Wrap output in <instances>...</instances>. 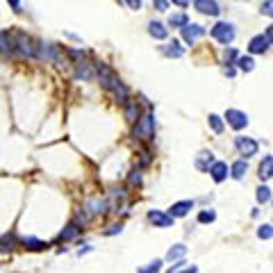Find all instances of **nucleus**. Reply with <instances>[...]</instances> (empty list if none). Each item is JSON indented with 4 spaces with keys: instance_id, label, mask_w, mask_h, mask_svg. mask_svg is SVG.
<instances>
[{
    "instance_id": "nucleus-1",
    "label": "nucleus",
    "mask_w": 273,
    "mask_h": 273,
    "mask_svg": "<svg viewBox=\"0 0 273 273\" xmlns=\"http://www.w3.org/2000/svg\"><path fill=\"white\" fill-rule=\"evenodd\" d=\"M94 73H96V78L100 80V87L114 96L116 103H121V105L128 103V100H130L128 87L123 85V80H121L119 75L114 73V71L109 69L107 64H103V62H96V64H94Z\"/></svg>"
},
{
    "instance_id": "nucleus-2",
    "label": "nucleus",
    "mask_w": 273,
    "mask_h": 273,
    "mask_svg": "<svg viewBox=\"0 0 273 273\" xmlns=\"http://www.w3.org/2000/svg\"><path fill=\"white\" fill-rule=\"evenodd\" d=\"M132 137L137 141H153L155 139V116L150 112L141 114L134 123V130H132Z\"/></svg>"
},
{
    "instance_id": "nucleus-3",
    "label": "nucleus",
    "mask_w": 273,
    "mask_h": 273,
    "mask_svg": "<svg viewBox=\"0 0 273 273\" xmlns=\"http://www.w3.org/2000/svg\"><path fill=\"white\" fill-rule=\"evenodd\" d=\"M14 44H16V53H19L23 60H32V57H37L35 39L28 37L25 32H16V35H14Z\"/></svg>"
},
{
    "instance_id": "nucleus-4",
    "label": "nucleus",
    "mask_w": 273,
    "mask_h": 273,
    "mask_svg": "<svg viewBox=\"0 0 273 273\" xmlns=\"http://www.w3.org/2000/svg\"><path fill=\"white\" fill-rule=\"evenodd\" d=\"M212 37L218 41V44L230 46L234 41V25L225 23V21H218V23L212 28Z\"/></svg>"
},
{
    "instance_id": "nucleus-5",
    "label": "nucleus",
    "mask_w": 273,
    "mask_h": 273,
    "mask_svg": "<svg viewBox=\"0 0 273 273\" xmlns=\"http://www.w3.org/2000/svg\"><path fill=\"white\" fill-rule=\"evenodd\" d=\"M234 148L239 150V155H243V157L248 159V157H253V155H257L259 146H257V141L250 139V137H237V139H234Z\"/></svg>"
},
{
    "instance_id": "nucleus-6",
    "label": "nucleus",
    "mask_w": 273,
    "mask_h": 273,
    "mask_svg": "<svg viewBox=\"0 0 273 273\" xmlns=\"http://www.w3.org/2000/svg\"><path fill=\"white\" fill-rule=\"evenodd\" d=\"M225 123L232 130H243L248 125V116L243 114L241 109H228V112H225Z\"/></svg>"
},
{
    "instance_id": "nucleus-7",
    "label": "nucleus",
    "mask_w": 273,
    "mask_h": 273,
    "mask_svg": "<svg viewBox=\"0 0 273 273\" xmlns=\"http://www.w3.org/2000/svg\"><path fill=\"white\" fill-rule=\"evenodd\" d=\"M148 221L155 225V228H171V225H173V216L159 212V209H150V212H148Z\"/></svg>"
},
{
    "instance_id": "nucleus-8",
    "label": "nucleus",
    "mask_w": 273,
    "mask_h": 273,
    "mask_svg": "<svg viewBox=\"0 0 273 273\" xmlns=\"http://www.w3.org/2000/svg\"><path fill=\"white\" fill-rule=\"evenodd\" d=\"M205 35V28L203 25H196V23H191V25H184L182 28V39L187 41L189 46H194L196 44V39H198V37H203Z\"/></svg>"
},
{
    "instance_id": "nucleus-9",
    "label": "nucleus",
    "mask_w": 273,
    "mask_h": 273,
    "mask_svg": "<svg viewBox=\"0 0 273 273\" xmlns=\"http://www.w3.org/2000/svg\"><path fill=\"white\" fill-rule=\"evenodd\" d=\"M194 7L205 16H218L221 14V7H218L216 0H194Z\"/></svg>"
},
{
    "instance_id": "nucleus-10",
    "label": "nucleus",
    "mask_w": 273,
    "mask_h": 273,
    "mask_svg": "<svg viewBox=\"0 0 273 273\" xmlns=\"http://www.w3.org/2000/svg\"><path fill=\"white\" fill-rule=\"evenodd\" d=\"M189 209H194V200H178V203H173L169 207V216H173V218H182V216H187L189 214Z\"/></svg>"
},
{
    "instance_id": "nucleus-11",
    "label": "nucleus",
    "mask_w": 273,
    "mask_h": 273,
    "mask_svg": "<svg viewBox=\"0 0 273 273\" xmlns=\"http://www.w3.org/2000/svg\"><path fill=\"white\" fill-rule=\"evenodd\" d=\"M0 53H3V55H14L16 53L14 35L7 32V30H0Z\"/></svg>"
},
{
    "instance_id": "nucleus-12",
    "label": "nucleus",
    "mask_w": 273,
    "mask_h": 273,
    "mask_svg": "<svg viewBox=\"0 0 273 273\" xmlns=\"http://www.w3.org/2000/svg\"><path fill=\"white\" fill-rule=\"evenodd\" d=\"M268 50V39L264 35H257L248 41V53L250 55H264Z\"/></svg>"
},
{
    "instance_id": "nucleus-13",
    "label": "nucleus",
    "mask_w": 273,
    "mask_h": 273,
    "mask_svg": "<svg viewBox=\"0 0 273 273\" xmlns=\"http://www.w3.org/2000/svg\"><path fill=\"white\" fill-rule=\"evenodd\" d=\"M228 173H230V169L225 162H214L212 166H209V175H212L214 182H223V180L228 178Z\"/></svg>"
},
{
    "instance_id": "nucleus-14",
    "label": "nucleus",
    "mask_w": 273,
    "mask_h": 273,
    "mask_svg": "<svg viewBox=\"0 0 273 273\" xmlns=\"http://www.w3.org/2000/svg\"><path fill=\"white\" fill-rule=\"evenodd\" d=\"M91 75H94V64H87L85 60L75 62V78L78 80H91Z\"/></svg>"
},
{
    "instance_id": "nucleus-15",
    "label": "nucleus",
    "mask_w": 273,
    "mask_h": 273,
    "mask_svg": "<svg viewBox=\"0 0 273 273\" xmlns=\"http://www.w3.org/2000/svg\"><path fill=\"white\" fill-rule=\"evenodd\" d=\"M85 209L89 212V216H94V214H103L105 209H107V203H105L103 198H98V196H94V198H89L85 203Z\"/></svg>"
},
{
    "instance_id": "nucleus-16",
    "label": "nucleus",
    "mask_w": 273,
    "mask_h": 273,
    "mask_svg": "<svg viewBox=\"0 0 273 273\" xmlns=\"http://www.w3.org/2000/svg\"><path fill=\"white\" fill-rule=\"evenodd\" d=\"M148 35L153 37V39H157V41H164L166 37H169V30H166V25L164 23L153 21V23H148Z\"/></svg>"
},
{
    "instance_id": "nucleus-17",
    "label": "nucleus",
    "mask_w": 273,
    "mask_h": 273,
    "mask_svg": "<svg viewBox=\"0 0 273 273\" xmlns=\"http://www.w3.org/2000/svg\"><path fill=\"white\" fill-rule=\"evenodd\" d=\"M257 175H259V178H262V180L273 178V157H271V155H264V159H262V162H259Z\"/></svg>"
},
{
    "instance_id": "nucleus-18",
    "label": "nucleus",
    "mask_w": 273,
    "mask_h": 273,
    "mask_svg": "<svg viewBox=\"0 0 273 273\" xmlns=\"http://www.w3.org/2000/svg\"><path fill=\"white\" fill-rule=\"evenodd\" d=\"M246 171H248V164H246V159H239V162H234L232 166H230V175H232L234 180H243Z\"/></svg>"
},
{
    "instance_id": "nucleus-19",
    "label": "nucleus",
    "mask_w": 273,
    "mask_h": 273,
    "mask_svg": "<svg viewBox=\"0 0 273 273\" xmlns=\"http://www.w3.org/2000/svg\"><path fill=\"white\" fill-rule=\"evenodd\" d=\"M125 107V119L130 121V123H137V119H139V105L134 103V100H128V103L123 105Z\"/></svg>"
},
{
    "instance_id": "nucleus-20",
    "label": "nucleus",
    "mask_w": 273,
    "mask_h": 273,
    "mask_svg": "<svg viewBox=\"0 0 273 273\" xmlns=\"http://www.w3.org/2000/svg\"><path fill=\"white\" fill-rule=\"evenodd\" d=\"M21 243H23L25 250H35V253H37V250H44L46 246H48L46 241H41V239H37V237H25Z\"/></svg>"
},
{
    "instance_id": "nucleus-21",
    "label": "nucleus",
    "mask_w": 273,
    "mask_h": 273,
    "mask_svg": "<svg viewBox=\"0 0 273 273\" xmlns=\"http://www.w3.org/2000/svg\"><path fill=\"white\" fill-rule=\"evenodd\" d=\"M162 53L166 55V57H182V55H184V48L178 44V41H171V44H166V46L162 48Z\"/></svg>"
},
{
    "instance_id": "nucleus-22",
    "label": "nucleus",
    "mask_w": 273,
    "mask_h": 273,
    "mask_svg": "<svg viewBox=\"0 0 273 273\" xmlns=\"http://www.w3.org/2000/svg\"><path fill=\"white\" fill-rule=\"evenodd\" d=\"M214 164V155L212 153H200L198 155V159H196V169H200V171H209V166Z\"/></svg>"
},
{
    "instance_id": "nucleus-23",
    "label": "nucleus",
    "mask_w": 273,
    "mask_h": 273,
    "mask_svg": "<svg viewBox=\"0 0 273 273\" xmlns=\"http://www.w3.org/2000/svg\"><path fill=\"white\" fill-rule=\"evenodd\" d=\"M234 64L239 66V71H246V73H250V71L255 69V62H253V57H250V55H239Z\"/></svg>"
},
{
    "instance_id": "nucleus-24",
    "label": "nucleus",
    "mask_w": 273,
    "mask_h": 273,
    "mask_svg": "<svg viewBox=\"0 0 273 273\" xmlns=\"http://www.w3.org/2000/svg\"><path fill=\"white\" fill-rule=\"evenodd\" d=\"M16 243H19V239H16L14 234H5V237L0 239V253H10V250H14Z\"/></svg>"
},
{
    "instance_id": "nucleus-25",
    "label": "nucleus",
    "mask_w": 273,
    "mask_h": 273,
    "mask_svg": "<svg viewBox=\"0 0 273 273\" xmlns=\"http://www.w3.org/2000/svg\"><path fill=\"white\" fill-rule=\"evenodd\" d=\"M80 230H82V228H80V225L73 221V223H69V225H66V230H62L60 239H62V241H71V239H73L75 234L80 232Z\"/></svg>"
},
{
    "instance_id": "nucleus-26",
    "label": "nucleus",
    "mask_w": 273,
    "mask_h": 273,
    "mask_svg": "<svg viewBox=\"0 0 273 273\" xmlns=\"http://www.w3.org/2000/svg\"><path fill=\"white\" fill-rule=\"evenodd\" d=\"M184 253H187V246H184V243H178V246H173V248L169 250L166 259H171V262H178L180 257H184Z\"/></svg>"
},
{
    "instance_id": "nucleus-27",
    "label": "nucleus",
    "mask_w": 273,
    "mask_h": 273,
    "mask_svg": "<svg viewBox=\"0 0 273 273\" xmlns=\"http://www.w3.org/2000/svg\"><path fill=\"white\" fill-rule=\"evenodd\" d=\"M207 123H209V128H212V132H216V134L223 132V121H221V116L209 114L207 116Z\"/></svg>"
},
{
    "instance_id": "nucleus-28",
    "label": "nucleus",
    "mask_w": 273,
    "mask_h": 273,
    "mask_svg": "<svg viewBox=\"0 0 273 273\" xmlns=\"http://www.w3.org/2000/svg\"><path fill=\"white\" fill-rule=\"evenodd\" d=\"M187 23H189L187 14H171V19H169V25H171V28H180V30H182Z\"/></svg>"
},
{
    "instance_id": "nucleus-29",
    "label": "nucleus",
    "mask_w": 273,
    "mask_h": 273,
    "mask_svg": "<svg viewBox=\"0 0 273 273\" xmlns=\"http://www.w3.org/2000/svg\"><path fill=\"white\" fill-rule=\"evenodd\" d=\"M255 196H257V203H259V205H262V203H268V200H271V189H268L266 184H259V187H257V194H255Z\"/></svg>"
},
{
    "instance_id": "nucleus-30",
    "label": "nucleus",
    "mask_w": 273,
    "mask_h": 273,
    "mask_svg": "<svg viewBox=\"0 0 273 273\" xmlns=\"http://www.w3.org/2000/svg\"><path fill=\"white\" fill-rule=\"evenodd\" d=\"M162 271V259H153V262H148V266H141L139 273H159Z\"/></svg>"
},
{
    "instance_id": "nucleus-31",
    "label": "nucleus",
    "mask_w": 273,
    "mask_h": 273,
    "mask_svg": "<svg viewBox=\"0 0 273 273\" xmlns=\"http://www.w3.org/2000/svg\"><path fill=\"white\" fill-rule=\"evenodd\" d=\"M214 218H216V212H214V209H203V212L198 214V223H212Z\"/></svg>"
},
{
    "instance_id": "nucleus-32",
    "label": "nucleus",
    "mask_w": 273,
    "mask_h": 273,
    "mask_svg": "<svg viewBox=\"0 0 273 273\" xmlns=\"http://www.w3.org/2000/svg\"><path fill=\"white\" fill-rule=\"evenodd\" d=\"M128 182H130V187H141V171H139V169H132V171H130Z\"/></svg>"
},
{
    "instance_id": "nucleus-33",
    "label": "nucleus",
    "mask_w": 273,
    "mask_h": 273,
    "mask_svg": "<svg viewBox=\"0 0 273 273\" xmlns=\"http://www.w3.org/2000/svg\"><path fill=\"white\" fill-rule=\"evenodd\" d=\"M257 237L259 239H271L273 237V225H268V223L259 225V228H257Z\"/></svg>"
},
{
    "instance_id": "nucleus-34",
    "label": "nucleus",
    "mask_w": 273,
    "mask_h": 273,
    "mask_svg": "<svg viewBox=\"0 0 273 273\" xmlns=\"http://www.w3.org/2000/svg\"><path fill=\"white\" fill-rule=\"evenodd\" d=\"M237 50L234 48H225V53H223V60H225V64H234V62H237Z\"/></svg>"
},
{
    "instance_id": "nucleus-35",
    "label": "nucleus",
    "mask_w": 273,
    "mask_h": 273,
    "mask_svg": "<svg viewBox=\"0 0 273 273\" xmlns=\"http://www.w3.org/2000/svg\"><path fill=\"white\" fill-rule=\"evenodd\" d=\"M259 12H262L264 16H271L273 19V0H264L262 7H259Z\"/></svg>"
},
{
    "instance_id": "nucleus-36",
    "label": "nucleus",
    "mask_w": 273,
    "mask_h": 273,
    "mask_svg": "<svg viewBox=\"0 0 273 273\" xmlns=\"http://www.w3.org/2000/svg\"><path fill=\"white\" fill-rule=\"evenodd\" d=\"M153 5H155V10H157V12H166V10H169V3H166V0H155Z\"/></svg>"
},
{
    "instance_id": "nucleus-37",
    "label": "nucleus",
    "mask_w": 273,
    "mask_h": 273,
    "mask_svg": "<svg viewBox=\"0 0 273 273\" xmlns=\"http://www.w3.org/2000/svg\"><path fill=\"white\" fill-rule=\"evenodd\" d=\"M125 5H128L130 10H141V0H125Z\"/></svg>"
},
{
    "instance_id": "nucleus-38",
    "label": "nucleus",
    "mask_w": 273,
    "mask_h": 273,
    "mask_svg": "<svg viewBox=\"0 0 273 273\" xmlns=\"http://www.w3.org/2000/svg\"><path fill=\"white\" fill-rule=\"evenodd\" d=\"M121 230H123L121 225H109V228L105 230V234H116V232H121Z\"/></svg>"
},
{
    "instance_id": "nucleus-39",
    "label": "nucleus",
    "mask_w": 273,
    "mask_h": 273,
    "mask_svg": "<svg viewBox=\"0 0 273 273\" xmlns=\"http://www.w3.org/2000/svg\"><path fill=\"white\" fill-rule=\"evenodd\" d=\"M175 273H198V268L196 266H184V268H178Z\"/></svg>"
},
{
    "instance_id": "nucleus-40",
    "label": "nucleus",
    "mask_w": 273,
    "mask_h": 273,
    "mask_svg": "<svg viewBox=\"0 0 273 273\" xmlns=\"http://www.w3.org/2000/svg\"><path fill=\"white\" fill-rule=\"evenodd\" d=\"M7 3L12 5V10L14 12H21V0H7Z\"/></svg>"
},
{
    "instance_id": "nucleus-41",
    "label": "nucleus",
    "mask_w": 273,
    "mask_h": 273,
    "mask_svg": "<svg viewBox=\"0 0 273 273\" xmlns=\"http://www.w3.org/2000/svg\"><path fill=\"white\" fill-rule=\"evenodd\" d=\"M264 37L268 39V44H273V25H268V28H266V35H264Z\"/></svg>"
},
{
    "instance_id": "nucleus-42",
    "label": "nucleus",
    "mask_w": 273,
    "mask_h": 273,
    "mask_svg": "<svg viewBox=\"0 0 273 273\" xmlns=\"http://www.w3.org/2000/svg\"><path fill=\"white\" fill-rule=\"evenodd\" d=\"M173 3H175V5H180V7H187L191 0H173Z\"/></svg>"
}]
</instances>
